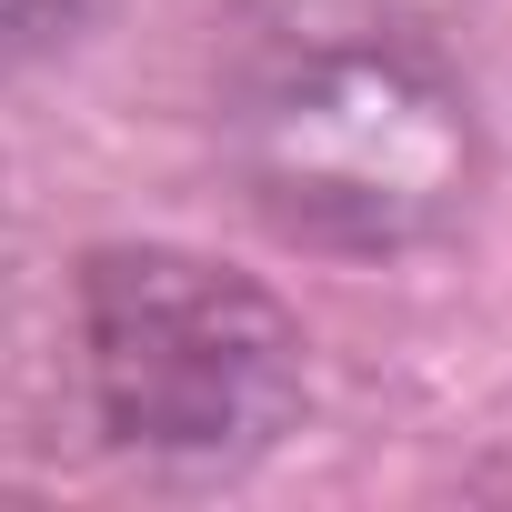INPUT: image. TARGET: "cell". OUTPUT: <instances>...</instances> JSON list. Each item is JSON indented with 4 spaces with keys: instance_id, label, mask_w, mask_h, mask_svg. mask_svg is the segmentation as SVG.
Instances as JSON below:
<instances>
[{
    "instance_id": "cell-1",
    "label": "cell",
    "mask_w": 512,
    "mask_h": 512,
    "mask_svg": "<svg viewBox=\"0 0 512 512\" xmlns=\"http://www.w3.org/2000/svg\"><path fill=\"white\" fill-rule=\"evenodd\" d=\"M241 201L322 262H412L482 201L492 141L462 61L382 0H272L221 71Z\"/></svg>"
},
{
    "instance_id": "cell-2",
    "label": "cell",
    "mask_w": 512,
    "mask_h": 512,
    "mask_svg": "<svg viewBox=\"0 0 512 512\" xmlns=\"http://www.w3.org/2000/svg\"><path fill=\"white\" fill-rule=\"evenodd\" d=\"M81 382L121 452L251 462L312 402V342L251 272L181 241H111L81 262Z\"/></svg>"
},
{
    "instance_id": "cell-3",
    "label": "cell",
    "mask_w": 512,
    "mask_h": 512,
    "mask_svg": "<svg viewBox=\"0 0 512 512\" xmlns=\"http://www.w3.org/2000/svg\"><path fill=\"white\" fill-rule=\"evenodd\" d=\"M61 21H71V0H0V61L31 51V41H51Z\"/></svg>"
}]
</instances>
